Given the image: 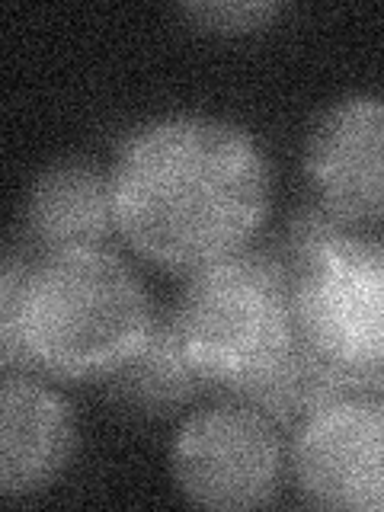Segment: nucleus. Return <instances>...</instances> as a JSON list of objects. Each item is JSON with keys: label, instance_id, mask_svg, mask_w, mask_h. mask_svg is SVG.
Segmentation results:
<instances>
[{"label": "nucleus", "instance_id": "f257e3e1", "mask_svg": "<svg viewBox=\"0 0 384 512\" xmlns=\"http://www.w3.org/2000/svg\"><path fill=\"white\" fill-rule=\"evenodd\" d=\"M109 192L128 247L170 272H196L247 250L269 215L272 183L247 128L176 112L119 144Z\"/></svg>", "mask_w": 384, "mask_h": 512}, {"label": "nucleus", "instance_id": "f03ea898", "mask_svg": "<svg viewBox=\"0 0 384 512\" xmlns=\"http://www.w3.org/2000/svg\"><path fill=\"white\" fill-rule=\"evenodd\" d=\"M151 320L144 285L109 247L45 253L29 269L20 333L32 372L106 378L141 346Z\"/></svg>", "mask_w": 384, "mask_h": 512}, {"label": "nucleus", "instance_id": "7ed1b4c3", "mask_svg": "<svg viewBox=\"0 0 384 512\" xmlns=\"http://www.w3.org/2000/svg\"><path fill=\"white\" fill-rule=\"evenodd\" d=\"M173 320L189 362L221 397L260 378L298 343L292 276L282 256L250 247L189 272Z\"/></svg>", "mask_w": 384, "mask_h": 512}, {"label": "nucleus", "instance_id": "20e7f679", "mask_svg": "<svg viewBox=\"0 0 384 512\" xmlns=\"http://www.w3.org/2000/svg\"><path fill=\"white\" fill-rule=\"evenodd\" d=\"M282 263L301 340L384 397V240L343 228Z\"/></svg>", "mask_w": 384, "mask_h": 512}, {"label": "nucleus", "instance_id": "39448f33", "mask_svg": "<svg viewBox=\"0 0 384 512\" xmlns=\"http://www.w3.org/2000/svg\"><path fill=\"white\" fill-rule=\"evenodd\" d=\"M170 477L192 506L256 509L282 484V439L266 413L224 397L189 413L170 442Z\"/></svg>", "mask_w": 384, "mask_h": 512}, {"label": "nucleus", "instance_id": "423d86ee", "mask_svg": "<svg viewBox=\"0 0 384 512\" xmlns=\"http://www.w3.org/2000/svg\"><path fill=\"white\" fill-rule=\"evenodd\" d=\"M288 461L308 506L384 512V397L343 394L320 404L295 426Z\"/></svg>", "mask_w": 384, "mask_h": 512}, {"label": "nucleus", "instance_id": "0eeeda50", "mask_svg": "<svg viewBox=\"0 0 384 512\" xmlns=\"http://www.w3.org/2000/svg\"><path fill=\"white\" fill-rule=\"evenodd\" d=\"M304 170L317 205L346 228L384 221V96L349 93L320 112Z\"/></svg>", "mask_w": 384, "mask_h": 512}, {"label": "nucleus", "instance_id": "6e6552de", "mask_svg": "<svg viewBox=\"0 0 384 512\" xmlns=\"http://www.w3.org/2000/svg\"><path fill=\"white\" fill-rule=\"evenodd\" d=\"M77 442L74 413L52 384L29 372L0 381V496L26 500L64 471Z\"/></svg>", "mask_w": 384, "mask_h": 512}, {"label": "nucleus", "instance_id": "1a4fd4ad", "mask_svg": "<svg viewBox=\"0 0 384 512\" xmlns=\"http://www.w3.org/2000/svg\"><path fill=\"white\" fill-rule=\"evenodd\" d=\"M116 231L109 173L90 160L64 157L36 173L23 202V234L45 253L106 247Z\"/></svg>", "mask_w": 384, "mask_h": 512}, {"label": "nucleus", "instance_id": "9d476101", "mask_svg": "<svg viewBox=\"0 0 384 512\" xmlns=\"http://www.w3.org/2000/svg\"><path fill=\"white\" fill-rule=\"evenodd\" d=\"M103 381L112 404L148 420L183 410L208 391L180 343L173 311H157L141 346Z\"/></svg>", "mask_w": 384, "mask_h": 512}, {"label": "nucleus", "instance_id": "9b49d317", "mask_svg": "<svg viewBox=\"0 0 384 512\" xmlns=\"http://www.w3.org/2000/svg\"><path fill=\"white\" fill-rule=\"evenodd\" d=\"M32 263L26 260L23 250H7L4 253V269H0V368L4 375L10 372H29L32 362L26 356L23 333H20V317H23V292L29 279Z\"/></svg>", "mask_w": 384, "mask_h": 512}, {"label": "nucleus", "instance_id": "f8f14e48", "mask_svg": "<svg viewBox=\"0 0 384 512\" xmlns=\"http://www.w3.org/2000/svg\"><path fill=\"white\" fill-rule=\"evenodd\" d=\"M279 4L272 0H196L183 4L180 16L202 32L218 36H244V32L266 29L279 16Z\"/></svg>", "mask_w": 384, "mask_h": 512}]
</instances>
